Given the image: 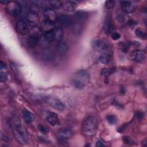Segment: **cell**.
I'll list each match as a JSON object with an SVG mask.
<instances>
[{"instance_id":"6da1fadb","label":"cell","mask_w":147,"mask_h":147,"mask_svg":"<svg viewBox=\"0 0 147 147\" xmlns=\"http://www.w3.org/2000/svg\"><path fill=\"white\" fill-rule=\"evenodd\" d=\"M13 132L15 138L20 144L24 145L28 143V134L25 130L21 125L19 120H15L14 122Z\"/></svg>"},{"instance_id":"7a4b0ae2","label":"cell","mask_w":147,"mask_h":147,"mask_svg":"<svg viewBox=\"0 0 147 147\" xmlns=\"http://www.w3.org/2000/svg\"><path fill=\"white\" fill-rule=\"evenodd\" d=\"M98 121L96 117L90 116L87 117L82 123V130L87 136H93L97 129Z\"/></svg>"},{"instance_id":"3957f363","label":"cell","mask_w":147,"mask_h":147,"mask_svg":"<svg viewBox=\"0 0 147 147\" xmlns=\"http://www.w3.org/2000/svg\"><path fill=\"white\" fill-rule=\"evenodd\" d=\"M45 38L50 42L61 41L63 36V31L61 28H55L52 31L44 34Z\"/></svg>"},{"instance_id":"277c9868","label":"cell","mask_w":147,"mask_h":147,"mask_svg":"<svg viewBox=\"0 0 147 147\" xmlns=\"http://www.w3.org/2000/svg\"><path fill=\"white\" fill-rule=\"evenodd\" d=\"M92 47L95 51L99 52L100 53L111 52L109 45L106 42L100 40H95L92 41Z\"/></svg>"},{"instance_id":"5b68a950","label":"cell","mask_w":147,"mask_h":147,"mask_svg":"<svg viewBox=\"0 0 147 147\" xmlns=\"http://www.w3.org/2000/svg\"><path fill=\"white\" fill-rule=\"evenodd\" d=\"M8 13L13 17L18 16L22 11L21 4L16 1H9L6 6Z\"/></svg>"},{"instance_id":"8992f818","label":"cell","mask_w":147,"mask_h":147,"mask_svg":"<svg viewBox=\"0 0 147 147\" xmlns=\"http://www.w3.org/2000/svg\"><path fill=\"white\" fill-rule=\"evenodd\" d=\"M41 32V30H40L37 28H34L32 30L28 40V44L30 48H33L38 44L40 38L41 36L40 33Z\"/></svg>"},{"instance_id":"52a82bcc","label":"cell","mask_w":147,"mask_h":147,"mask_svg":"<svg viewBox=\"0 0 147 147\" xmlns=\"http://www.w3.org/2000/svg\"><path fill=\"white\" fill-rule=\"evenodd\" d=\"M46 102L53 108L58 110H63L65 109V105L58 98L53 96H47L45 98Z\"/></svg>"},{"instance_id":"ba28073f","label":"cell","mask_w":147,"mask_h":147,"mask_svg":"<svg viewBox=\"0 0 147 147\" xmlns=\"http://www.w3.org/2000/svg\"><path fill=\"white\" fill-rule=\"evenodd\" d=\"M59 24L65 28H68L74 25L75 20L74 18L69 15L63 14L58 17V21Z\"/></svg>"},{"instance_id":"9c48e42d","label":"cell","mask_w":147,"mask_h":147,"mask_svg":"<svg viewBox=\"0 0 147 147\" xmlns=\"http://www.w3.org/2000/svg\"><path fill=\"white\" fill-rule=\"evenodd\" d=\"M45 20L49 22L55 24L58 21V17L55 11L51 9H47L44 11Z\"/></svg>"},{"instance_id":"30bf717a","label":"cell","mask_w":147,"mask_h":147,"mask_svg":"<svg viewBox=\"0 0 147 147\" xmlns=\"http://www.w3.org/2000/svg\"><path fill=\"white\" fill-rule=\"evenodd\" d=\"M130 57L133 61L142 63L146 59V53L144 51L137 49L131 52Z\"/></svg>"},{"instance_id":"8fae6325","label":"cell","mask_w":147,"mask_h":147,"mask_svg":"<svg viewBox=\"0 0 147 147\" xmlns=\"http://www.w3.org/2000/svg\"><path fill=\"white\" fill-rule=\"evenodd\" d=\"M121 9L123 13H130L133 12L136 8V4L132 1H121Z\"/></svg>"},{"instance_id":"7c38bea8","label":"cell","mask_w":147,"mask_h":147,"mask_svg":"<svg viewBox=\"0 0 147 147\" xmlns=\"http://www.w3.org/2000/svg\"><path fill=\"white\" fill-rule=\"evenodd\" d=\"M72 131L68 129H63L59 131L57 134V138L60 142H64L68 140L72 136Z\"/></svg>"},{"instance_id":"4fadbf2b","label":"cell","mask_w":147,"mask_h":147,"mask_svg":"<svg viewBox=\"0 0 147 147\" xmlns=\"http://www.w3.org/2000/svg\"><path fill=\"white\" fill-rule=\"evenodd\" d=\"M16 29L17 33L21 35L26 34L29 30L27 23L24 20L18 21L16 25Z\"/></svg>"},{"instance_id":"5bb4252c","label":"cell","mask_w":147,"mask_h":147,"mask_svg":"<svg viewBox=\"0 0 147 147\" xmlns=\"http://www.w3.org/2000/svg\"><path fill=\"white\" fill-rule=\"evenodd\" d=\"M103 30L106 34L111 33L114 29L113 24L110 16H107L104 20L103 23Z\"/></svg>"},{"instance_id":"9a60e30c","label":"cell","mask_w":147,"mask_h":147,"mask_svg":"<svg viewBox=\"0 0 147 147\" xmlns=\"http://www.w3.org/2000/svg\"><path fill=\"white\" fill-rule=\"evenodd\" d=\"M26 20L31 25L35 26L39 22L38 15L36 12L30 11L26 15Z\"/></svg>"},{"instance_id":"2e32d148","label":"cell","mask_w":147,"mask_h":147,"mask_svg":"<svg viewBox=\"0 0 147 147\" xmlns=\"http://www.w3.org/2000/svg\"><path fill=\"white\" fill-rule=\"evenodd\" d=\"M55 28V24L49 22L45 20L42 22L41 25L40 30L41 32L44 33V34H45L52 31Z\"/></svg>"},{"instance_id":"e0dca14e","label":"cell","mask_w":147,"mask_h":147,"mask_svg":"<svg viewBox=\"0 0 147 147\" xmlns=\"http://www.w3.org/2000/svg\"><path fill=\"white\" fill-rule=\"evenodd\" d=\"M47 121L52 126H55L59 123L57 115L53 112H49L47 117Z\"/></svg>"},{"instance_id":"ac0fdd59","label":"cell","mask_w":147,"mask_h":147,"mask_svg":"<svg viewBox=\"0 0 147 147\" xmlns=\"http://www.w3.org/2000/svg\"><path fill=\"white\" fill-rule=\"evenodd\" d=\"M63 9L68 12L74 11L76 8V4L72 1H66L62 3Z\"/></svg>"},{"instance_id":"d6986e66","label":"cell","mask_w":147,"mask_h":147,"mask_svg":"<svg viewBox=\"0 0 147 147\" xmlns=\"http://www.w3.org/2000/svg\"><path fill=\"white\" fill-rule=\"evenodd\" d=\"M75 78L78 79L86 83L89 79V75L86 71L79 70L76 72Z\"/></svg>"},{"instance_id":"ffe728a7","label":"cell","mask_w":147,"mask_h":147,"mask_svg":"<svg viewBox=\"0 0 147 147\" xmlns=\"http://www.w3.org/2000/svg\"><path fill=\"white\" fill-rule=\"evenodd\" d=\"M88 18V14L84 11H78L75 13V18L77 22H84Z\"/></svg>"},{"instance_id":"44dd1931","label":"cell","mask_w":147,"mask_h":147,"mask_svg":"<svg viewBox=\"0 0 147 147\" xmlns=\"http://www.w3.org/2000/svg\"><path fill=\"white\" fill-rule=\"evenodd\" d=\"M111 59V52H106L100 53L99 56V61L104 64H108Z\"/></svg>"},{"instance_id":"7402d4cb","label":"cell","mask_w":147,"mask_h":147,"mask_svg":"<svg viewBox=\"0 0 147 147\" xmlns=\"http://www.w3.org/2000/svg\"><path fill=\"white\" fill-rule=\"evenodd\" d=\"M56 49L59 54L63 55L67 52L68 50V45L65 42L62 41H59L57 43Z\"/></svg>"},{"instance_id":"603a6c76","label":"cell","mask_w":147,"mask_h":147,"mask_svg":"<svg viewBox=\"0 0 147 147\" xmlns=\"http://www.w3.org/2000/svg\"><path fill=\"white\" fill-rule=\"evenodd\" d=\"M22 117L25 122L27 123H30L32 122L34 120V115L30 112L29 110H25L22 112Z\"/></svg>"},{"instance_id":"cb8c5ba5","label":"cell","mask_w":147,"mask_h":147,"mask_svg":"<svg viewBox=\"0 0 147 147\" xmlns=\"http://www.w3.org/2000/svg\"><path fill=\"white\" fill-rule=\"evenodd\" d=\"M71 83L72 84V86L74 87H75L76 88H79V89H82L83 88H84V87L85 86L86 83H84L83 82L78 79H74L71 81Z\"/></svg>"},{"instance_id":"d4e9b609","label":"cell","mask_w":147,"mask_h":147,"mask_svg":"<svg viewBox=\"0 0 147 147\" xmlns=\"http://www.w3.org/2000/svg\"><path fill=\"white\" fill-rule=\"evenodd\" d=\"M51 42L48 40L43 35V36H41L40 38V40H39V42H38V44L42 46V47L44 48H47L49 47V44H50Z\"/></svg>"},{"instance_id":"484cf974","label":"cell","mask_w":147,"mask_h":147,"mask_svg":"<svg viewBox=\"0 0 147 147\" xmlns=\"http://www.w3.org/2000/svg\"><path fill=\"white\" fill-rule=\"evenodd\" d=\"M135 33L136 35L140 38L142 39V40H146L147 36H146V33L145 32L142 30L140 29H137L135 31Z\"/></svg>"},{"instance_id":"4316f807","label":"cell","mask_w":147,"mask_h":147,"mask_svg":"<svg viewBox=\"0 0 147 147\" xmlns=\"http://www.w3.org/2000/svg\"><path fill=\"white\" fill-rule=\"evenodd\" d=\"M49 4L51 7L55 9H59L62 6V3L59 1H50Z\"/></svg>"},{"instance_id":"83f0119b","label":"cell","mask_w":147,"mask_h":147,"mask_svg":"<svg viewBox=\"0 0 147 147\" xmlns=\"http://www.w3.org/2000/svg\"><path fill=\"white\" fill-rule=\"evenodd\" d=\"M106 120L110 125H115L117 122V118L115 115L109 114L106 116Z\"/></svg>"},{"instance_id":"f1b7e54d","label":"cell","mask_w":147,"mask_h":147,"mask_svg":"<svg viewBox=\"0 0 147 147\" xmlns=\"http://www.w3.org/2000/svg\"><path fill=\"white\" fill-rule=\"evenodd\" d=\"M38 128L40 131L43 134H47L48 132V129L43 125H41V124L39 125L38 126Z\"/></svg>"},{"instance_id":"f546056e","label":"cell","mask_w":147,"mask_h":147,"mask_svg":"<svg viewBox=\"0 0 147 147\" xmlns=\"http://www.w3.org/2000/svg\"><path fill=\"white\" fill-rule=\"evenodd\" d=\"M119 45H120V47L121 48V49L125 52H126L128 50V48L129 47V44H126V43H123V42H121L119 44Z\"/></svg>"},{"instance_id":"4dcf8cb0","label":"cell","mask_w":147,"mask_h":147,"mask_svg":"<svg viewBox=\"0 0 147 147\" xmlns=\"http://www.w3.org/2000/svg\"><path fill=\"white\" fill-rule=\"evenodd\" d=\"M115 2L114 1H107L105 3V6L107 9H111L114 7Z\"/></svg>"},{"instance_id":"1f68e13d","label":"cell","mask_w":147,"mask_h":147,"mask_svg":"<svg viewBox=\"0 0 147 147\" xmlns=\"http://www.w3.org/2000/svg\"><path fill=\"white\" fill-rule=\"evenodd\" d=\"M117 20H118L119 22L123 23L125 21V16L123 15L122 14V13H117Z\"/></svg>"},{"instance_id":"d6a6232c","label":"cell","mask_w":147,"mask_h":147,"mask_svg":"<svg viewBox=\"0 0 147 147\" xmlns=\"http://www.w3.org/2000/svg\"><path fill=\"white\" fill-rule=\"evenodd\" d=\"M7 75L5 72H1V78H0V80L1 82H5L7 80Z\"/></svg>"},{"instance_id":"836d02e7","label":"cell","mask_w":147,"mask_h":147,"mask_svg":"<svg viewBox=\"0 0 147 147\" xmlns=\"http://www.w3.org/2000/svg\"><path fill=\"white\" fill-rule=\"evenodd\" d=\"M120 34L117 32H114L111 34V38L114 40H117L120 38Z\"/></svg>"},{"instance_id":"e575fe53","label":"cell","mask_w":147,"mask_h":147,"mask_svg":"<svg viewBox=\"0 0 147 147\" xmlns=\"http://www.w3.org/2000/svg\"><path fill=\"white\" fill-rule=\"evenodd\" d=\"M123 141L127 144H133V141L127 136H125L123 137Z\"/></svg>"},{"instance_id":"d590c367","label":"cell","mask_w":147,"mask_h":147,"mask_svg":"<svg viewBox=\"0 0 147 147\" xmlns=\"http://www.w3.org/2000/svg\"><path fill=\"white\" fill-rule=\"evenodd\" d=\"M96 146H104V144L101 141H98L96 142Z\"/></svg>"},{"instance_id":"8d00e7d4","label":"cell","mask_w":147,"mask_h":147,"mask_svg":"<svg viewBox=\"0 0 147 147\" xmlns=\"http://www.w3.org/2000/svg\"><path fill=\"white\" fill-rule=\"evenodd\" d=\"M137 118H138L139 119H141L143 117V114L141 112H138L137 114Z\"/></svg>"},{"instance_id":"74e56055","label":"cell","mask_w":147,"mask_h":147,"mask_svg":"<svg viewBox=\"0 0 147 147\" xmlns=\"http://www.w3.org/2000/svg\"><path fill=\"white\" fill-rule=\"evenodd\" d=\"M1 67V69H4L6 68V66H5V64L2 61H1V67Z\"/></svg>"},{"instance_id":"f35d334b","label":"cell","mask_w":147,"mask_h":147,"mask_svg":"<svg viewBox=\"0 0 147 147\" xmlns=\"http://www.w3.org/2000/svg\"><path fill=\"white\" fill-rule=\"evenodd\" d=\"M142 146H146V145H147V141H146V140L145 139V140H144V141H142Z\"/></svg>"},{"instance_id":"ab89813d","label":"cell","mask_w":147,"mask_h":147,"mask_svg":"<svg viewBox=\"0 0 147 147\" xmlns=\"http://www.w3.org/2000/svg\"><path fill=\"white\" fill-rule=\"evenodd\" d=\"M0 2H1V3L7 5V4L9 2V1H0Z\"/></svg>"}]
</instances>
